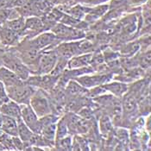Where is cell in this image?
<instances>
[{
	"label": "cell",
	"mask_w": 151,
	"mask_h": 151,
	"mask_svg": "<svg viewBox=\"0 0 151 151\" xmlns=\"http://www.w3.org/2000/svg\"><path fill=\"white\" fill-rule=\"evenodd\" d=\"M17 136L24 142L25 145L29 144L34 132L25 124V123L22 120L21 117L17 119Z\"/></svg>",
	"instance_id": "cell-15"
},
{
	"label": "cell",
	"mask_w": 151,
	"mask_h": 151,
	"mask_svg": "<svg viewBox=\"0 0 151 151\" xmlns=\"http://www.w3.org/2000/svg\"><path fill=\"white\" fill-rule=\"evenodd\" d=\"M28 1L29 0H11L10 3H9V4H8V7L7 8L23 6V5H25L28 3Z\"/></svg>",
	"instance_id": "cell-28"
},
{
	"label": "cell",
	"mask_w": 151,
	"mask_h": 151,
	"mask_svg": "<svg viewBox=\"0 0 151 151\" xmlns=\"http://www.w3.org/2000/svg\"><path fill=\"white\" fill-rule=\"evenodd\" d=\"M100 128L104 133H108L111 129V123L108 116H103L100 120Z\"/></svg>",
	"instance_id": "cell-22"
},
{
	"label": "cell",
	"mask_w": 151,
	"mask_h": 151,
	"mask_svg": "<svg viewBox=\"0 0 151 151\" xmlns=\"http://www.w3.org/2000/svg\"><path fill=\"white\" fill-rule=\"evenodd\" d=\"M9 100H10V98L6 92L5 86L0 81V105L9 101Z\"/></svg>",
	"instance_id": "cell-23"
},
{
	"label": "cell",
	"mask_w": 151,
	"mask_h": 151,
	"mask_svg": "<svg viewBox=\"0 0 151 151\" xmlns=\"http://www.w3.org/2000/svg\"><path fill=\"white\" fill-rule=\"evenodd\" d=\"M52 33L59 40H63L67 42L81 39L85 36V33L81 29L71 28L68 25H64V24H56L52 29Z\"/></svg>",
	"instance_id": "cell-5"
},
{
	"label": "cell",
	"mask_w": 151,
	"mask_h": 151,
	"mask_svg": "<svg viewBox=\"0 0 151 151\" xmlns=\"http://www.w3.org/2000/svg\"><path fill=\"white\" fill-rule=\"evenodd\" d=\"M2 117H3V115H2V113L0 112V128H1V124H2Z\"/></svg>",
	"instance_id": "cell-30"
},
{
	"label": "cell",
	"mask_w": 151,
	"mask_h": 151,
	"mask_svg": "<svg viewBox=\"0 0 151 151\" xmlns=\"http://www.w3.org/2000/svg\"><path fill=\"white\" fill-rule=\"evenodd\" d=\"M19 36L20 35L18 33L7 27L4 26L0 29V40L4 45L13 46L17 44L19 41Z\"/></svg>",
	"instance_id": "cell-10"
},
{
	"label": "cell",
	"mask_w": 151,
	"mask_h": 151,
	"mask_svg": "<svg viewBox=\"0 0 151 151\" xmlns=\"http://www.w3.org/2000/svg\"><path fill=\"white\" fill-rule=\"evenodd\" d=\"M10 14H11V11L9 9L4 8V9L0 10V25L7 22V20L10 17Z\"/></svg>",
	"instance_id": "cell-26"
},
{
	"label": "cell",
	"mask_w": 151,
	"mask_h": 151,
	"mask_svg": "<svg viewBox=\"0 0 151 151\" xmlns=\"http://www.w3.org/2000/svg\"><path fill=\"white\" fill-rule=\"evenodd\" d=\"M38 117L46 116L51 113V105L48 99L42 90L35 91L30 98L29 104Z\"/></svg>",
	"instance_id": "cell-3"
},
{
	"label": "cell",
	"mask_w": 151,
	"mask_h": 151,
	"mask_svg": "<svg viewBox=\"0 0 151 151\" xmlns=\"http://www.w3.org/2000/svg\"><path fill=\"white\" fill-rule=\"evenodd\" d=\"M103 86L105 90L112 93L116 96H122L127 90V86L124 83H119V82H112V83L105 84Z\"/></svg>",
	"instance_id": "cell-17"
},
{
	"label": "cell",
	"mask_w": 151,
	"mask_h": 151,
	"mask_svg": "<svg viewBox=\"0 0 151 151\" xmlns=\"http://www.w3.org/2000/svg\"><path fill=\"white\" fill-rule=\"evenodd\" d=\"M66 92L71 96L79 97L87 93V90L83 87L80 83H77L76 81H71L66 87Z\"/></svg>",
	"instance_id": "cell-16"
},
{
	"label": "cell",
	"mask_w": 151,
	"mask_h": 151,
	"mask_svg": "<svg viewBox=\"0 0 151 151\" xmlns=\"http://www.w3.org/2000/svg\"><path fill=\"white\" fill-rule=\"evenodd\" d=\"M68 129L67 126L66 121L64 118H61L58 122V124H56V131H55V142L58 140L61 139L63 137H65L66 136H68Z\"/></svg>",
	"instance_id": "cell-20"
},
{
	"label": "cell",
	"mask_w": 151,
	"mask_h": 151,
	"mask_svg": "<svg viewBox=\"0 0 151 151\" xmlns=\"http://www.w3.org/2000/svg\"><path fill=\"white\" fill-rule=\"evenodd\" d=\"M55 51L57 52L58 55L67 60L72 58L75 55H81L82 53L80 42H67L60 43L57 47Z\"/></svg>",
	"instance_id": "cell-7"
},
{
	"label": "cell",
	"mask_w": 151,
	"mask_h": 151,
	"mask_svg": "<svg viewBox=\"0 0 151 151\" xmlns=\"http://www.w3.org/2000/svg\"><path fill=\"white\" fill-rule=\"evenodd\" d=\"M5 88L10 99L19 105H29L30 98L35 91V87L26 81H22Z\"/></svg>",
	"instance_id": "cell-1"
},
{
	"label": "cell",
	"mask_w": 151,
	"mask_h": 151,
	"mask_svg": "<svg viewBox=\"0 0 151 151\" xmlns=\"http://www.w3.org/2000/svg\"><path fill=\"white\" fill-rule=\"evenodd\" d=\"M43 27V23L36 17H32V18H29L26 22H25V29L24 31L27 29L29 31H40L42 29V28Z\"/></svg>",
	"instance_id": "cell-19"
},
{
	"label": "cell",
	"mask_w": 151,
	"mask_h": 151,
	"mask_svg": "<svg viewBox=\"0 0 151 151\" xmlns=\"http://www.w3.org/2000/svg\"><path fill=\"white\" fill-rule=\"evenodd\" d=\"M56 146L60 147V150H69L72 149V140L69 136H66L65 137L56 141Z\"/></svg>",
	"instance_id": "cell-21"
},
{
	"label": "cell",
	"mask_w": 151,
	"mask_h": 151,
	"mask_svg": "<svg viewBox=\"0 0 151 151\" xmlns=\"http://www.w3.org/2000/svg\"><path fill=\"white\" fill-rule=\"evenodd\" d=\"M92 55L91 54H84V55H78L69 59V61L68 62V68L70 69H75V68H81L87 67L91 61H92Z\"/></svg>",
	"instance_id": "cell-13"
},
{
	"label": "cell",
	"mask_w": 151,
	"mask_h": 151,
	"mask_svg": "<svg viewBox=\"0 0 151 151\" xmlns=\"http://www.w3.org/2000/svg\"><path fill=\"white\" fill-rule=\"evenodd\" d=\"M69 12L72 14V16L77 19L81 18L83 15H85V9H83L82 7H75L73 9H72Z\"/></svg>",
	"instance_id": "cell-27"
},
{
	"label": "cell",
	"mask_w": 151,
	"mask_h": 151,
	"mask_svg": "<svg viewBox=\"0 0 151 151\" xmlns=\"http://www.w3.org/2000/svg\"><path fill=\"white\" fill-rule=\"evenodd\" d=\"M106 76H89V75H81L79 76V78L76 79V81L79 82L83 87L89 88L94 87L96 86H99L102 84H105L106 81Z\"/></svg>",
	"instance_id": "cell-11"
},
{
	"label": "cell",
	"mask_w": 151,
	"mask_h": 151,
	"mask_svg": "<svg viewBox=\"0 0 151 151\" xmlns=\"http://www.w3.org/2000/svg\"><path fill=\"white\" fill-rule=\"evenodd\" d=\"M0 81L5 86V87H8L18 84L23 81H21L12 70L4 66L0 68Z\"/></svg>",
	"instance_id": "cell-12"
},
{
	"label": "cell",
	"mask_w": 151,
	"mask_h": 151,
	"mask_svg": "<svg viewBox=\"0 0 151 151\" xmlns=\"http://www.w3.org/2000/svg\"><path fill=\"white\" fill-rule=\"evenodd\" d=\"M58 60V54L56 51L51 50L46 51L39 55L38 63H37V73L39 74L46 75L50 73L54 69Z\"/></svg>",
	"instance_id": "cell-4"
},
{
	"label": "cell",
	"mask_w": 151,
	"mask_h": 151,
	"mask_svg": "<svg viewBox=\"0 0 151 151\" xmlns=\"http://www.w3.org/2000/svg\"><path fill=\"white\" fill-rule=\"evenodd\" d=\"M12 141H13V144L15 147V150H24V148L26 147L24 142L22 140L20 139V137L18 136L16 137H12Z\"/></svg>",
	"instance_id": "cell-25"
},
{
	"label": "cell",
	"mask_w": 151,
	"mask_h": 151,
	"mask_svg": "<svg viewBox=\"0 0 151 151\" xmlns=\"http://www.w3.org/2000/svg\"><path fill=\"white\" fill-rule=\"evenodd\" d=\"M0 112L4 116L18 119L21 117V106L13 100H9L0 105Z\"/></svg>",
	"instance_id": "cell-9"
},
{
	"label": "cell",
	"mask_w": 151,
	"mask_h": 151,
	"mask_svg": "<svg viewBox=\"0 0 151 151\" xmlns=\"http://www.w3.org/2000/svg\"><path fill=\"white\" fill-rule=\"evenodd\" d=\"M124 108L128 112H132L136 108L135 99L131 97H128L124 101Z\"/></svg>",
	"instance_id": "cell-24"
},
{
	"label": "cell",
	"mask_w": 151,
	"mask_h": 151,
	"mask_svg": "<svg viewBox=\"0 0 151 151\" xmlns=\"http://www.w3.org/2000/svg\"><path fill=\"white\" fill-rule=\"evenodd\" d=\"M4 27H7L12 30L16 31L19 35L24 34V29H25V22L23 18H17L14 19L12 21H8L4 23Z\"/></svg>",
	"instance_id": "cell-18"
},
{
	"label": "cell",
	"mask_w": 151,
	"mask_h": 151,
	"mask_svg": "<svg viewBox=\"0 0 151 151\" xmlns=\"http://www.w3.org/2000/svg\"></svg>",
	"instance_id": "cell-31"
},
{
	"label": "cell",
	"mask_w": 151,
	"mask_h": 151,
	"mask_svg": "<svg viewBox=\"0 0 151 151\" xmlns=\"http://www.w3.org/2000/svg\"><path fill=\"white\" fill-rule=\"evenodd\" d=\"M0 129H2L4 132L11 135L12 137L17 136V119L11 117V116L3 115Z\"/></svg>",
	"instance_id": "cell-14"
},
{
	"label": "cell",
	"mask_w": 151,
	"mask_h": 151,
	"mask_svg": "<svg viewBox=\"0 0 151 151\" xmlns=\"http://www.w3.org/2000/svg\"><path fill=\"white\" fill-rule=\"evenodd\" d=\"M59 39L54 35L52 32L51 33H43L42 35H39L35 38H33L29 42V46L31 48H34L36 50L43 49L49 45L54 44ZM60 41V40H59Z\"/></svg>",
	"instance_id": "cell-8"
},
{
	"label": "cell",
	"mask_w": 151,
	"mask_h": 151,
	"mask_svg": "<svg viewBox=\"0 0 151 151\" xmlns=\"http://www.w3.org/2000/svg\"><path fill=\"white\" fill-rule=\"evenodd\" d=\"M3 62L4 67L12 70L21 81H26L29 79L30 73L29 68L16 55L12 54L4 55L3 56Z\"/></svg>",
	"instance_id": "cell-2"
},
{
	"label": "cell",
	"mask_w": 151,
	"mask_h": 151,
	"mask_svg": "<svg viewBox=\"0 0 151 151\" xmlns=\"http://www.w3.org/2000/svg\"><path fill=\"white\" fill-rule=\"evenodd\" d=\"M11 0H0V8H7Z\"/></svg>",
	"instance_id": "cell-29"
},
{
	"label": "cell",
	"mask_w": 151,
	"mask_h": 151,
	"mask_svg": "<svg viewBox=\"0 0 151 151\" xmlns=\"http://www.w3.org/2000/svg\"><path fill=\"white\" fill-rule=\"evenodd\" d=\"M21 118L34 133L40 134L42 129L40 118L35 114L30 105H23L21 106Z\"/></svg>",
	"instance_id": "cell-6"
}]
</instances>
